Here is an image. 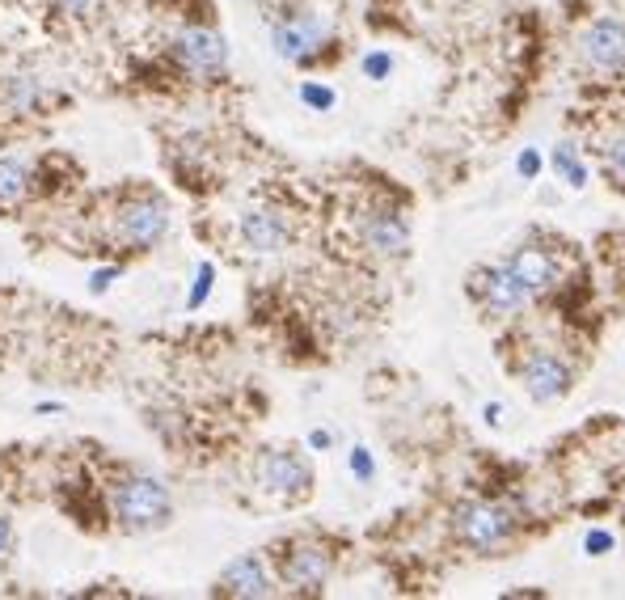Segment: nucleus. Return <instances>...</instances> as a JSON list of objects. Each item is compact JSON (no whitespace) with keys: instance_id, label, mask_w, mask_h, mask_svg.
<instances>
[{"instance_id":"20","label":"nucleus","mask_w":625,"mask_h":600,"mask_svg":"<svg viewBox=\"0 0 625 600\" xmlns=\"http://www.w3.org/2000/svg\"><path fill=\"white\" fill-rule=\"evenodd\" d=\"M98 5H102V0H55V9L68 13V17H89Z\"/></svg>"},{"instance_id":"6","label":"nucleus","mask_w":625,"mask_h":600,"mask_svg":"<svg viewBox=\"0 0 625 600\" xmlns=\"http://www.w3.org/2000/svg\"><path fill=\"white\" fill-rule=\"evenodd\" d=\"M174 60H178L182 72L207 81V77H220V72H224V64H229V47H224V39L216 30L191 26V30H182L174 39Z\"/></svg>"},{"instance_id":"3","label":"nucleus","mask_w":625,"mask_h":600,"mask_svg":"<svg viewBox=\"0 0 625 600\" xmlns=\"http://www.w3.org/2000/svg\"><path fill=\"white\" fill-rule=\"evenodd\" d=\"M469 296L478 300V309L486 317H516V313L528 309V300H533V292H528L507 267H482V271H473L469 275Z\"/></svg>"},{"instance_id":"21","label":"nucleus","mask_w":625,"mask_h":600,"mask_svg":"<svg viewBox=\"0 0 625 600\" xmlns=\"http://www.w3.org/2000/svg\"><path fill=\"white\" fill-rule=\"evenodd\" d=\"M300 98H305L309 106H317V110L334 106V93H330V89H317V85H305V89H300Z\"/></svg>"},{"instance_id":"17","label":"nucleus","mask_w":625,"mask_h":600,"mask_svg":"<svg viewBox=\"0 0 625 600\" xmlns=\"http://www.w3.org/2000/svg\"><path fill=\"white\" fill-rule=\"evenodd\" d=\"M600 170L613 186H625V127L600 144Z\"/></svg>"},{"instance_id":"10","label":"nucleus","mask_w":625,"mask_h":600,"mask_svg":"<svg viewBox=\"0 0 625 600\" xmlns=\"http://www.w3.org/2000/svg\"><path fill=\"white\" fill-rule=\"evenodd\" d=\"M520 381H524V393L533 402H558V398H566L571 393V381H575V372H571V364L562 360V355H554V351H533L528 360L520 364Z\"/></svg>"},{"instance_id":"15","label":"nucleus","mask_w":625,"mask_h":600,"mask_svg":"<svg viewBox=\"0 0 625 600\" xmlns=\"http://www.w3.org/2000/svg\"><path fill=\"white\" fill-rule=\"evenodd\" d=\"M47 81L39 77H9L5 85H0V102H5L9 115L17 119H30V115H43V106H47Z\"/></svg>"},{"instance_id":"16","label":"nucleus","mask_w":625,"mask_h":600,"mask_svg":"<svg viewBox=\"0 0 625 600\" xmlns=\"http://www.w3.org/2000/svg\"><path fill=\"white\" fill-rule=\"evenodd\" d=\"M30 170L17 157H5L0 161V212H13V208H22L26 195H30Z\"/></svg>"},{"instance_id":"24","label":"nucleus","mask_w":625,"mask_h":600,"mask_svg":"<svg viewBox=\"0 0 625 600\" xmlns=\"http://www.w3.org/2000/svg\"><path fill=\"white\" fill-rule=\"evenodd\" d=\"M13 550V524L5 520V516H0V558H5Z\"/></svg>"},{"instance_id":"18","label":"nucleus","mask_w":625,"mask_h":600,"mask_svg":"<svg viewBox=\"0 0 625 600\" xmlns=\"http://www.w3.org/2000/svg\"><path fill=\"white\" fill-rule=\"evenodd\" d=\"M549 161H554V174H558L566 186H575V191L587 182V170H583V161H579V153H575V144H558Z\"/></svg>"},{"instance_id":"7","label":"nucleus","mask_w":625,"mask_h":600,"mask_svg":"<svg viewBox=\"0 0 625 600\" xmlns=\"http://www.w3.org/2000/svg\"><path fill=\"white\" fill-rule=\"evenodd\" d=\"M271 43H275L279 60L309 64L313 55L326 47V26H321L313 13H283L279 22L271 26Z\"/></svg>"},{"instance_id":"14","label":"nucleus","mask_w":625,"mask_h":600,"mask_svg":"<svg viewBox=\"0 0 625 600\" xmlns=\"http://www.w3.org/2000/svg\"><path fill=\"white\" fill-rule=\"evenodd\" d=\"M271 592H275V584H271V571H267V562H262V554H241L216 579V596L254 600V596H271Z\"/></svg>"},{"instance_id":"23","label":"nucleus","mask_w":625,"mask_h":600,"mask_svg":"<svg viewBox=\"0 0 625 600\" xmlns=\"http://www.w3.org/2000/svg\"><path fill=\"white\" fill-rule=\"evenodd\" d=\"M351 470L359 474V478H372V461H368V453H364V448H355V453H351Z\"/></svg>"},{"instance_id":"12","label":"nucleus","mask_w":625,"mask_h":600,"mask_svg":"<svg viewBox=\"0 0 625 600\" xmlns=\"http://www.w3.org/2000/svg\"><path fill=\"white\" fill-rule=\"evenodd\" d=\"M503 267L516 275L533 296H537V292H549V288L558 284V258L549 254L545 246H537V241H520V246L507 254Z\"/></svg>"},{"instance_id":"11","label":"nucleus","mask_w":625,"mask_h":600,"mask_svg":"<svg viewBox=\"0 0 625 600\" xmlns=\"http://www.w3.org/2000/svg\"><path fill=\"white\" fill-rule=\"evenodd\" d=\"M359 233H364V246L376 258H402L410 246V220L393 208H372L359 224Z\"/></svg>"},{"instance_id":"1","label":"nucleus","mask_w":625,"mask_h":600,"mask_svg":"<svg viewBox=\"0 0 625 600\" xmlns=\"http://www.w3.org/2000/svg\"><path fill=\"white\" fill-rule=\"evenodd\" d=\"M110 503H115V520L127 533H157L174 520V499H169L165 486L157 478H148V474L119 482Z\"/></svg>"},{"instance_id":"13","label":"nucleus","mask_w":625,"mask_h":600,"mask_svg":"<svg viewBox=\"0 0 625 600\" xmlns=\"http://www.w3.org/2000/svg\"><path fill=\"white\" fill-rule=\"evenodd\" d=\"M241 241L254 254H279L292 241V220L279 208H250L241 216Z\"/></svg>"},{"instance_id":"9","label":"nucleus","mask_w":625,"mask_h":600,"mask_svg":"<svg viewBox=\"0 0 625 600\" xmlns=\"http://www.w3.org/2000/svg\"><path fill=\"white\" fill-rule=\"evenodd\" d=\"M115 233H119L123 246H131V250L157 246V241L169 233V212H165V203H161L157 195L131 199L127 208L119 212V220H115Z\"/></svg>"},{"instance_id":"8","label":"nucleus","mask_w":625,"mask_h":600,"mask_svg":"<svg viewBox=\"0 0 625 600\" xmlns=\"http://www.w3.org/2000/svg\"><path fill=\"white\" fill-rule=\"evenodd\" d=\"M579 60L592 72H621L625 68V22L621 17H596L579 39Z\"/></svg>"},{"instance_id":"26","label":"nucleus","mask_w":625,"mask_h":600,"mask_svg":"<svg viewBox=\"0 0 625 600\" xmlns=\"http://www.w3.org/2000/svg\"><path fill=\"white\" fill-rule=\"evenodd\" d=\"M309 440H313V448H326V444H330V436H326V431H313Z\"/></svg>"},{"instance_id":"5","label":"nucleus","mask_w":625,"mask_h":600,"mask_svg":"<svg viewBox=\"0 0 625 600\" xmlns=\"http://www.w3.org/2000/svg\"><path fill=\"white\" fill-rule=\"evenodd\" d=\"M334 571V554L321 541H292L288 554L279 558V579L292 592H321Z\"/></svg>"},{"instance_id":"19","label":"nucleus","mask_w":625,"mask_h":600,"mask_svg":"<svg viewBox=\"0 0 625 600\" xmlns=\"http://www.w3.org/2000/svg\"><path fill=\"white\" fill-rule=\"evenodd\" d=\"M389 68H393V60H389L385 51H376V55H368V60H364V72H368L372 81H385V77H389Z\"/></svg>"},{"instance_id":"2","label":"nucleus","mask_w":625,"mask_h":600,"mask_svg":"<svg viewBox=\"0 0 625 600\" xmlns=\"http://www.w3.org/2000/svg\"><path fill=\"white\" fill-rule=\"evenodd\" d=\"M452 529H457L461 546L478 550V554H499L511 537H516V516H511L503 503H486L473 499L461 503L457 516H452Z\"/></svg>"},{"instance_id":"22","label":"nucleus","mask_w":625,"mask_h":600,"mask_svg":"<svg viewBox=\"0 0 625 600\" xmlns=\"http://www.w3.org/2000/svg\"><path fill=\"white\" fill-rule=\"evenodd\" d=\"M583 550H587V554H592V550H596V554H609V550H613V533H600V529L587 533V537H583Z\"/></svg>"},{"instance_id":"4","label":"nucleus","mask_w":625,"mask_h":600,"mask_svg":"<svg viewBox=\"0 0 625 600\" xmlns=\"http://www.w3.org/2000/svg\"><path fill=\"white\" fill-rule=\"evenodd\" d=\"M258 482H262V491H271L279 499H300V495H309V486H313V465L305 453H296V448H267V453L258 457Z\"/></svg>"},{"instance_id":"25","label":"nucleus","mask_w":625,"mask_h":600,"mask_svg":"<svg viewBox=\"0 0 625 600\" xmlns=\"http://www.w3.org/2000/svg\"><path fill=\"white\" fill-rule=\"evenodd\" d=\"M537 170H541V157H537V153H524V157H520V174H524V178H537Z\"/></svg>"}]
</instances>
